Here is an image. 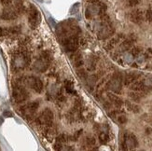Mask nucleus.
<instances>
[{
	"instance_id": "obj_7",
	"label": "nucleus",
	"mask_w": 152,
	"mask_h": 151,
	"mask_svg": "<svg viewBox=\"0 0 152 151\" xmlns=\"http://www.w3.org/2000/svg\"><path fill=\"white\" fill-rule=\"evenodd\" d=\"M12 95L14 100L18 103L26 101L29 97V93L23 86L21 85H16L13 87V91H12Z\"/></svg>"
},
{
	"instance_id": "obj_37",
	"label": "nucleus",
	"mask_w": 152,
	"mask_h": 151,
	"mask_svg": "<svg viewBox=\"0 0 152 151\" xmlns=\"http://www.w3.org/2000/svg\"><path fill=\"white\" fill-rule=\"evenodd\" d=\"M4 116H7V117H9H9L12 116V114H11V113H9V112H5L4 113Z\"/></svg>"
},
{
	"instance_id": "obj_4",
	"label": "nucleus",
	"mask_w": 152,
	"mask_h": 151,
	"mask_svg": "<svg viewBox=\"0 0 152 151\" xmlns=\"http://www.w3.org/2000/svg\"><path fill=\"white\" fill-rule=\"evenodd\" d=\"M41 16L40 13L35 6H30L28 10V23L31 26V28H37L40 23Z\"/></svg>"
},
{
	"instance_id": "obj_29",
	"label": "nucleus",
	"mask_w": 152,
	"mask_h": 151,
	"mask_svg": "<svg viewBox=\"0 0 152 151\" xmlns=\"http://www.w3.org/2000/svg\"><path fill=\"white\" fill-rule=\"evenodd\" d=\"M144 56L146 59H149V58H152V49H147L144 53Z\"/></svg>"
},
{
	"instance_id": "obj_38",
	"label": "nucleus",
	"mask_w": 152,
	"mask_h": 151,
	"mask_svg": "<svg viewBox=\"0 0 152 151\" xmlns=\"http://www.w3.org/2000/svg\"><path fill=\"white\" fill-rule=\"evenodd\" d=\"M133 67H137V64H133Z\"/></svg>"
},
{
	"instance_id": "obj_33",
	"label": "nucleus",
	"mask_w": 152,
	"mask_h": 151,
	"mask_svg": "<svg viewBox=\"0 0 152 151\" xmlns=\"http://www.w3.org/2000/svg\"><path fill=\"white\" fill-rule=\"evenodd\" d=\"M81 133H82V130H79V131H78V132L74 134V136H73V138H74V139H73V140H75V141H77V140L79 138V136L81 135Z\"/></svg>"
},
{
	"instance_id": "obj_27",
	"label": "nucleus",
	"mask_w": 152,
	"mask_h": 151,
	"mask_svg": "<svg viewBox=\"0 0 152 151\" xmlns=\"http://www.w3.org/2000/svg\"><path fill=\"white\" fill-rule=\"evenodd\" d=\"M141 0H127V5L129 7H134L140 3Z\"/></svg>"
},
{
	"instance_id": "obj_13",
	"label": "nucleus",
	"mask_w": 152,
	"mask_h": 151,
	"mask_svg": "<svg viewBox=\"0 0 152 151\" xmlns=\"http://www.w3.org/2000/svg\"><path fill=\"white\" fill-rule=\"evenodd\" d=\"M141 76V74H138L135 73V72H132V73H128L125 77L123 78V81H124V85L126 86H129L130 84H132L133 82L137 79L138 77H139Z\"/></svg>"
},
{
	"instance_id": "obj_11",
	"label": "nucleus",
	"mask_w": 152,
	"mask_h": 151,
	"mask_svg": "<svg viewBox=\"0 0 152 151\" xmlns=\"http://www.w3.org/2000/svg\"><path fill=\"white\" fill-rule=\"evenodd\" d=\"M122 39H124V36L122 35V34H119V35L112 37V38L110 39L105 46H104V48H105V50H108V51L112 50L114 49V47H115L119 42H120Z\"/></svg>"
},
{
	"instance_id": "obj_19",
	"label": "nucleus",
	"mask_w": 152,
	"mask_h": 151,
	"mask_svg": "<svg viewBox=\"0 0 152 151\" xmlns=\"http://www.w3.org/2000/svg\"><path fill=\"white\" fill-rule=\"evenodd\" d=\"M144 96V92L143 91H134V92H131L130 93V97L133 101L134 102H138L140 101L142 97Z\"/></svg>"
},
{
	"instance_id": "obj_24",
	"label": "nucleus",
	"mask_w": 152,
	"mask_h": 151,
	"mask_svg": "<svg viewBox=\"0 0 152 151\" xmlns=\"http://www.w3.org/2000/svg\"><path fill=\"white\" fill-rule=\"evenodd\" d=\"M86 143H87V145L89 146H92L95 145L96 141L93 137H88V138H86Z\"/></svg>"
},
{
	"instance_id": "obj_26",
	"label": "nucleus",
	"mask_w": 152,
	"mask_h": 151,
	"mask_svg": "<svg viewBox=\"0 0 152 151\" xmlns=\"http://www.w3.org/2000/svg\"><path fill=\"white\" fill-rule=\"evenodd\" d=\"M79 9V3H76L75 5L72 6L71 10H70V13L71 14H75V13H77Z\"/></svg>"
},
{
	"instance_id": "obj_36",
	"label": "nucleus",
	"mask_w": 152,
	"mask_h": 151,
	"mask_svg": "<svg viewBox=\"0 0 152 151\" xmlns=\"http://www.w3.org/2000/svg\"><path fill=\"white\" fill-rule=\"evenodd\" d=\"M112 106V104L109 102H105V104H104V107H105L106 109H110Z\"/></svg>"
},
{
	"instance_id": "obj_14",
	"label": "nucleus",
	"mask_w": 152,
	"mask_h": 151,
	"mask_svg": "<svg viewBox=\"0 0 152 151\" xmlns=\"http://www.w3.org/2000/svg\"><path fill=\"white\" fill-rule=\"evenodd\" d=\"M108 99L110 100V102H111L117 108H119L120 106L122 105V104H123V102H122L121 99H120L119 97H118L117 95L113 94V93H110V92H109V93H108Z\"/></svg>"
},
{
	"instance_id": "obj_22",
	"label": "nucleus",
	"mask_w": 152,
	"mask_h": 151,
	"mask_svg": "<svg viewBox=\"0 0 152 151\" xmlns=\"http://www.w3.org/2000/svg\"><path fill=\"white\" fill-rule=\"evenodd\" d=\"M97 81V77L94 75H92L91 77H88V82H89V84H91L92 86H93L95 84V82Z\"/></svg>"
},
{
	"instance_id": "obj_2",
	"label": "nucleus",
	"mask_w": 152,
	"mask_h": 151,
	"mask_svg": "<svg viewBox=\"0 0 152 151\" xmlns=\"http://www.w3.org/2000/svg\"><path fill=\"white\" fill-rule=\"evenodd\" d=\"M30 64V57L27 53L23 51H20L13 58V66L17 69H23L28 66Z\"/></svg>"
},
{
	"instance_id": "obj_9",
	"label": "nucleus",
	"mask_w": 152,
	"mask_h": 151,
	"mask_svg": "<svg viewBox=\"0 0 152 151\" xmlns=\"http://www.w3.org/2000/svg\"><path fill=\"white\" fill-rule=\"evenodd\" d=\"M114 33H115V29H114L111 22L109 21V22L103 23V25L100 28L97 36L99 39H106L108 37L111 36Z\"/></svg>"
},
{
	"instance_id": "obj_1",
	"label": "nucleus",
	"mask_w": 152,
	"mask_h": 151,
	"mask_svg": "<svg viewBox=\"0 0 152 151\" xmlns=\"http://www.w3.org/2000/svg\"><path fill=\"white\" fill-rule=\"evenodd\" d=\"M53 113L49 108H46L36 119V123L38 126H42L44 130L52 126Z\"/></svg>"
},
{
	"instance_id": "obj_5",
	"label": "nucleus",
	"mask_w": 152,
	"mask_h": 151,
	"mask_svg": "<svg viewBox=\"0 0 152 151\" xmlns=\"http://www.w3.org/2000/svg\"><path fill=\"white\" fill-rule=\"evenodd\" d=\"M38 106H39L38 102H32L27 105H23L20 110H21V113H22V115L23 116V118L29 119L34 117L35 113L37 112V108H38Z\"/></svg>"
},
{
	"instance_id": "obj_31",
	"label": "nucleus",
	"mask_w": 152,
	"mask_h": 151,
	"mask_svg": "<svg viewBox=\"0 0 152 151\" xmlns=\"http://www.w3.org/2000/svg\"><path fill=\"white\" fill-rule=\"evenodd\" d=\"M16 1V0H1V3L4 6L8 7V6H10L11 4H13Z\"/></svg>"
},
{
	"instance_id": "obj_17",
	"label": "nucleus",
	"mask_w": 152,
	"mask_h": 151,
	"mask_svg": "<svg viewBox=\"0 0 152 151\" xmlns=\"http://www.w3.org/2000/svg\"><path fill=\"white\" fill-rule=\"evenodd\" d=\"M73 62H74V66L76 67H80L83 66V58L80 53H76L75 56L73 57Z\"/></svg>"
},
{
	"instance_id": "obj_40",
	"label": "nucleus",
	"mask_w": 152,
	"mask_h": 151,
	"mask_svg": "<svg viewBox=\"0 0 152 151\" xmlns=\"http://www.w3.org/2000/svg\"><path fill=\"white\" fill-rule=\"evenodd\" d=\"M151 7H152V4H151Z\"/></svg>"
},
{
	"instance_id": "obj_15",
	"label": "nucleus",
	"mask_w": 152,
	"mask_h": 151,
	"mask_svg": "<svg viewBox=\"0 0 152 151\" xmlns=\"http://www.w3.org/2000/svg\"><path fill=\"white\" fill-rule=\"evenodd\" d=\"M130 88L133 91H146V89H147V87L145 86L144 81H133L131 84Z\"/></svg>"
},
{
	"instance_id": "obj_23",
	"label": "nucleus",
	"mask_w": 152,
	"mask_h": 151,
	"mask_svg": "<svg viewBox=\"0 0 152 151\" xmlns=\"http://www.w3.org/2000/svg\"><path fill=\"white\" fill-rule=\"evenodd\" d=\"M78 76L80 78H82V79H86V78H87V73H86L85 70L83 69H79L78 71Z\"/></svg>"
},
{
	"instance_id": "obj_28",
	"label": "nucleus",
	"mask_w": 152,
	"mask_h": 151,
	"mask_svg": "<svg viewBox=\"0 0 152 151\" xmlns=\"http://www.w3.org/2000/svg\"><path fill=\"white\" fill-rule=\"evenodd\" d=\"M144 83L147 88H152V77H147V79L144 81Z\"/></svg>"
},
{
	"instance_id": "obj_3",
	"label": "nucleus",
	"mask_w": 152,
	"mask_h": 151,
	"mask_svg": "<svg viewBox=\"0 0 152 151\" xmlns=\"http://www.w3.org/2000/svg\"><path fill=\"white\" fill-rule=\"evenodd\" d=\"M50 62V54L49 51H44L35 63V68L39 72H45L49 67Z\"/></svg>"
},
{
	"instance_id": "obj_10",
	"label": "nucleus",
	"mask_w": 152,
	"mask_h": 151,
	"mask_svg": "<svg viewBox=\"0 0 152 151\" xmlns=\"http://www.w3.org/2000/svg\"><path fill=\"white\" fill-rule=\"evenodd\" d=\"M25 83L29 86L31 89H33L35 91L37 92H41L43 90V83L38 77H33V76H30V77H27L25 78Z\"/></svg>"
},
{
	"instance_id": "obj_18",
	"label": "nucleus",
	"mask_w": 152,
	"mask_h": 151,
	"mask_svg": "<svg viewBox=\"0 0 152 151\" xmlns=\"http://www.w3.org/2000/svg\"><path fill=\"white\" fill-rule=\"evenodd\" d=\"M125 105H126V107L128 110L132 111L133 113H138L140 112V106L137 105L135 104H133V103H131V102H128L126 101L125 102Z\"/></svg>"
},
{
	"instance_id": "obj_21",
	"label": "nucleus",
	"mask_w": 152,
	"mask_h": 151,
	"mask_svg": "<svg viewBox=\"0 0 152 151\" xmlns=\"http://www.w3.org/2000/svg\"><path fill=\"white\" fill-rule=\"evenodd\" d=\"M141 52H142V49L139 47H133L132 50H131V54H132L133 57H137L138 55H140Z\"/></svg>"
},
{
	"instance_id": "obj_39",
	"label": "nucleus",
	"mask_w": 152,
	"mask_h": 151,
	"mask_svg": "<svg viewBox=\"0 0 152 151\" xmlns=\"http://www.w3.org/2000/svg\"><path fill=\"white\" fill-rule=\"evenodd\" d=\"M3 122V119H1V118H0V124H1V123Z\"/></svg>"
},
{
	"instance_id": "obj_35",
	"label": "nucleus",
	"mask_w": 152,
	"mask_h": 151,
	"mask_svg": "<svg viewBox=\"0 0 152 151\" xmlns=\"http://www.w3.org/2000/svg\"><path fill=\"white\" fill-rule=\"evenodd\" d=\"M128 38H129L130 40H132L133 42H134V41L137 40V36L135 34H130L129 36H128Z\"/></svg>"
},
{
	"instance_id": "obj_20",
	"label": "nucleus",
	"mask_w": 152,
	"mask_h": 151,
	"mask_svg": "<svg viewBox=\"0 0 152 151\" xmlns=\"http://www.w3.org/2000/svg\"><path fill=\"white\" fill-rule=\"evenodd\" d=\"M99 140L102 144H106L109 141V136L106 132H101L99 134Z\"/></svg>"
},
{
	"instance_id": "obj_16",
	"label": "nucleus",
	"mask_w": 152,
	"mask_h": 151,
	"mask_svg": "<svg viewBox=\"0 0 152 151\" xmlns=\"http://www.w3.org/2000/svg\"><path fill=\"white\" fill-rule=\"evenodd\" d=\"M133 46V42L132 40H130L129 38H127L125 40L122 41V43L120 44V50L121 51H127L131 50Z\"/></svg>"
},
{
	"instance_id": "obj_6",
	"label": "nucleus",
	"mask_w": 152,
	"mask_h": 151,
	"mask_svg": "<svg viewBox=\"0 0 152 151\" xmlns=\"http://www.w3.org/2000/svg\"><path fill=\"white\" fill-rule=\"evenodd\" d=\"M138 145L137 139L133 133H128L126 132L124 134L123 142L121 144V149L122 150H128V149H133L135 148Z\"/></svg>"
},
{
	"instance_id": "obj_34",
	"label": "nucleus",
	"mask_w": 152,
	"mask_h": 151,
	"mask_svg": "<svg viewBox=\"0 0 152 151\" xmlns=\"http://www.w3.org/2000/svg\"><path fill=\"white\" fill-rule=\"evenodd\" d=\"M133 59V56L131 53H129V54H128V55H126V57H125V61L127 62V63H132Z\"/></svg>"
},
{
	"instance_id": "obj_25",
	"label": "nucleus",
	"mask_w": 152,
	"mask_h": 151,
	"mask_svg": "<svg viewBox=\"0 0 152 151\" xmlns=\"http://www.w3.org/2000/svg\"><path fill=\"white\" fill-rule=\"evenodd\" d=\"M118 121L120 123V124H125V123L127 122V117L125 115H119Z\"/></svg>"
},
{
	"instance_id": "obj_30",
	"label": "nucleus",
	"mask_w": 152,
	"mask_h": 151,
	"mask_svg": "<svg viewBox=\"0 0 152 151\" xmlns=\"http://www.w3.org/2000/svg\"><path fill=\"white\" fill-rule=\"evenodd\" d=\"M9 34H10L9 29H4V28H1V27H0V36L9 35Z\"/></svg>"
},
{
	"instance_id": "obj_8",
	"label": "nucleus",
	"mask_w": 152,
	"mask_h": 151,
	"mask_svg": "<svg viewBox=\"0 0 152 151\" xmlns=\"http://www.w3.org/2000/svg\"><path fill=\"white\" fill-rule=\"evenodd\" d=\"M121 81H122V77L120 74H115L113 76L112 79H110L108 82L106 88L110 89L115 93H119L120 91H121Z\"/></svg>"
},
{
	"instance_id": "obj_32",
	"label": "nucleus",
	"mask_w": 152,
	"mask_h": 151,
	"mask_svg": "<svg viewBox=\"0 0 152 151\" xmlns=\"http://www.w3.org/2000/svg\"><path fill=\"white\" fill-rule=\"evenodd\" d=\"M146 19L148 22H152V10L151 9H148L146 12Z\"/></svg>"
},
{
	"instance_id": "obj_12",
	"label": "nucleus",
	"mask_w": 152,
	"mask_h": 151,
	"mask_svg": "<svg viewBox=\"0 0 152 151\" xmlns=\"http://www.w3.org/2000/svg\"><path fill=\"white\" fill-rule=\"evenodd\" d=\"M130 20L132 21L133 23L139 25V23H142L143 20H144L143 11H142V10H140V9L133 10V11L130 13Z\"/></svg>"
}]
</instances>
